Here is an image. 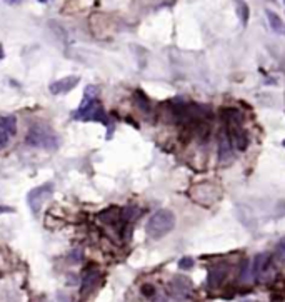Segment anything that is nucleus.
Wrapping results in <instances>:
<instances>
[{
	"instance_id": "nucleus-17",
	"label": "nucleus",
	"mask_w": 285,
	"mask_h": 302,
	"mask_svg": "<svg viewBox=\"0 0 285 302\" xmlns=\"http://www.w3.org/2000/svg\"><path fill=\"white\" fill-rule=\"evenodd\" d=\"M277 256L280 257L282 260H285V239H282L277 244Z\"/></svg>"
},
{
	"instance_id": "nucleus-23",
	"label": "nucleus",
	"mask_w": 285,
	"mask_h": 302,
	"mask_svg": "<svg viewBox=\"0 0 285 302\" xmlns=\"http://www.w3.org/2000/svg\"><path fill=\"white\" fill-rule=\"evenodd\" d=\"M284 4H285V0H284Z\"/></svg>"
},
{
	"instance_id": "nucleus-1",
	"label": "nucleus",
	"mask_w": 285,
	"mask_h": 302,
	"mask_svg": "<svg viewBox=\"0 0 285 302\" xmlns=\"http://www.w3.org/2000/svg\"><path fill=\"white\" fill-rule=\"evenodd\" d=\"M175 227V216L172 210L168 209H160L155 214L150 217L147 226H145V230H147V236L150 239H162L172 232Z\"/></svg>"
},
{
	"instance_id": "nucleus-11",
	"label": "nucleus",
	"mask_w": 285,
	"mask_h": 302,
	"mask_svg": "<svg viewBox=\"0 0 285 302\" xmlns=\"http://www.w3.org/2000/svg\"><path fill=\"white\" fill-rule=\"evenodd\" d=\"M265 14H267L270 28H272L275 34H280V36H284V34H285V24L282 22V18H280L277 14L272 12V10H267Z\"/></svg>"
},
{
	"instance_id": "nucleus-18",
	"label": "nucleus",
	"mask_w": 285,
	"mask_h": 302,
	"mask_svg": "<svg viewBox=\"0 0 285 302\" xmlns=\"http://www.w3.org/2000/svg\"><path fill=\"white\" fill-rule=\"evenodd\" d=\"M154 292H155L154 286L147 284V286H144V287H142V294H144L145 297H152V296H154Z\"/></svg>"
},
{
	"instance_id": "nucleus-21",
	"label": "nucleus",
	"mask_w": 285,
	"mask_h": 302,
	"mask_svg": "<svg viewBox=\"0 0 285 302\" xmlns=\"http://www.w3.org/2000/svg\"><path fill=\"white\" fill-rule=\"evenodd\" d=\"M40 4H47V2H50V0H38Z\"/></svg>"
},
{
	"instance_id": "nucleus-7",
	"label": "nucleus",
	"mask_w": 285,
	"mask_h": 302,
	"mask_svg": "<svg viewBox=\"0 0 285 302\" xmlns=\"http://www.w3.org/2000/svg\"><path fill=\"white\" fill-rule=\"evenodd\" d=\"M170 290L175 297H185L192 292V280L185 276H175L170 282Z\"/></svg>"
},
{
	"instance_id": "nucleus-22",
	"label": "nucleus",
	"mask_w": 285,
	"mask_h": 302,
	"mask_svg": "<svg viewBox=\"0 0 285 302\" xmlns=\"http://www.w3.org/2000/svg\"><path fill=\"white\" fill-rule=\"evenodd\" d=\"M284 146H285V142H284Z\"/></svg>"
},
{
	"instance_id": "nucleus-19",
	"label": "nucleus",
	"mask_w": 285,
	"mask_h": 302,
	"mask_svg": "<svg viewBox=\"0 0 285 302\" xmlns=\"http://www.w3.org/2000/svg\"><path fill=\"white\" fill-rule=\"evenodd\" d=\"M5 212H12L10 207H5V206H0V214H5Z\"/></svg>"
},
{
	"instance_id": "nucleus-2",
	"label": "nucleus",
	"mask_w": 285,
	"mask_h": 302,
	"mask_svg": "<svg viewBox=\"0 0 285 302\" xmlns=\"http://www.w3.org/2000/svg\"><path fill=\"white\" fill-rule=\"evenodd\" d=\"M25 142L32 147H40V148H45V150H55V148L60 146L58 137L55 136L48 127H42V126H35L30 128Z\"/></svg>"
},
{
	"instance_id": "nucleus-9",
	"label": "nucleus",
	"mask_w": 285,
	"mask_h": 302,
	"mask_svg": "<svg viewBox=\"0 0 285 302\" xmlns=\"http://www.w3.org/2000/svg\"><path fill=\"white\" fill-rule=\"evenodd\" d=\"M218 156L222 160H227L232 157V142H230L227 127H222V130L218 134Z\"/></svg>"
},
{
	"instance_id": "nucleus-4",
	"label": "nucleus",
	"mask_w": 285,
	"mask_h": 302,
	"mask_svg": "<svg viewBox=\"0 0 285 302\" xmlns=\"http://www.w3.org/2000/svg\"><path fill=\"white\" fill-rule=\"evenodd\" d=\"M52 194H54V186L50 184V182H48V184L40 186V187H35V189L30 190L28 196H27V202H28L32 212L37 214V212L42 209L44 202L47 200Z\"/></svg>"
},
{
	"instance_id": "nucleus-16",
	"label": "nucleus",
	"mask_w": 285,
	"mask_h": 302,
	"mask_svg": "<svg viewBox=\"0 0 285 302\" xmlns=\"http://www.w3.org/2000/svg\"><path fill=\"white\" fill-rule=\"evenodd\" d=\"M8 138H10V136L5 130H2V128H0V150H2V148H5L8 146Z\"/></svg>"
},
{
	"instance_id": "nucleus-13",
	"label": "nucleus",
	"mask_w": 285,
	"mask_h": 302,
	"mask_svg": "<svg viewBox=\"0 0 285 302\" xmlns=\"http://www.w3.org/2000/svg\"><path fill=\"white\" fill-rule=\"evenodd\" d=\"M235 10H237V16L240 18V22H242V26L245 27L248 22V6L244 2V0H235Z\"/></svg>"
},
{
	"instance_id": "nucleus-6",
	"label": "nucleus",
	"mask_w": 285,
	"mask_h": 302,
	"mask_svg": "<svg viewBox=\"0 0 285 302\" xmlns=\"http://www.w3.org/2000/svg\"><path fill=\"white\" fill-rule=\"evenodd\" d=\"M78 82H80V78H78V77H75V76H68V77L60 78V80L52 82V84H50V87H48V90L52 92L54 96H62V94H67V92L72 90V88L77 87V84H78Z\"/></svg>"
},
{
	"instance_id": "nucleus-3",
	"label": "nucleus",
	"mask_w": 285,
	"mask_h": 302,
	"mask_svg": "<svg viewBox=\"0 0 285 302\" xmlns=\"http://www.w3.org/2000/svg\"><path fill=\"white\" fill-rule=\"evenodd\" d=\"M75 118L78 120H85V122H102L104 126H110L107 116H105V110L100 104L95 100V98H88L85 97L82 106L78 107V110L75 112Z\"/></svg>"
},
{
	"instance_id": "nucleus-20",
	"label": "nucleus",
	"mask_w": 285,
	"mask_h": 302,
	"mask_svg": "<svg viewBox=\"0 0 285 302\" xmlns=\"http://www.w3.org/2000/svg\"><path fill=\"white\" fill-rule=\"evenodd\" d=\"M5 4H8V6H15V4H20V0H4Z\"/></svg>"
},
{
	"instance_id": "nucleus-8",
	"label": "nucleus",
	"mask_w": 285,
	"mask_h": 302,
	"mask_svg": "<svg viewBox=\"0 0 285 302\" xmlns=\"http://www.w3.org/2000/svg\"><path fill=\"white\" fill-rule=\"evenodd\" d=\"M228 274V267L220 264V266H214L208 269V277H207V284L208 287H217L224 282V279Z\"/></svg>"
},
{
	"instance_id": "nucleus-12",
	"label": "nucleus",
	"mask_w": 285,
	"mask_h": 302,
	"mask_svg": "<svg viewBox=\"0 0 285 302\" xmlns=\"http://www.w3.org/2000/svg\"><path fill=\"white\" fill-rule=\"evenodd\" d=\"M0 128L7 132L8 136H15V134H17L15 117H12V116H4V117H0Z\"/></svg>"
},
{
	"instance_id": "nucleus-15",
	"label": "nucleus",
	"mask_w": 285,
	"mask_h": 302,
	"mask_svg": "<svg viewBox=\"0 0 285 302\" xmlns=\"http://www.w3.org/2000/svg\"><path fill=\"white\" fill-rule=\"evenodd\" d=\"M178 267L182 270L192 269V267H194V259H192V257H182V259L178 260Z\"/></svg>"
},
{
	"instance_id": "nucleus-14",
	"label": "nucleus",
	"mask_w": 285,
	"mask_h": 302,
	"mask_svg": "<svg viewBox=\"0 0 285 302\" xmlns=\"http://www.w3.org/2000/svg\"><path fill=\"white\" fill-rule=\"evenodd\" d=\"M135 106H137L142 112H150V104L147 100V97H144L140 92L135 94Z\"/></svg>"
},
{
	"instance_id": "nucleus-10",
	"label": "nucleus",
	"mask_w": 285,
	"mask_h": 302,
	"mask_svg": "<svg viewBox=\"0 0 285 302\" xmlns=\"http://www.w3.org/2000/svg\"><path fill=\"white\" fill-rule=\"evenodd\" d=\"M98 277H100V274H98L97 269H88L87 272H85L84 277H82V282H80V294L87 296L88 292H92L95 282L98 280Z\"/></svg>"
},
{
	"instance_id": "nucleus-5",
	"label": "nucleus",
	"mask_w": 285,
	"mask_h": 302,
	"mask_svg": "<svg viewBox=\"0 0 285 302\" xmlns=\"http://www.w3.org/2000/svg\"><path fill=\"white\" fill-rule=\"evenodd\" d=\"M270 270H272V257L267 252L264 254H258L257 257L254 259V266H252V276L255 279H265Z\"/></svg>"
}]
</instances>
